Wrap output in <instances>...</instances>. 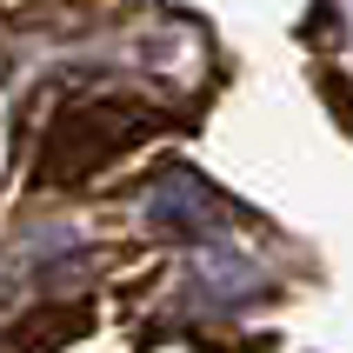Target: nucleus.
I'll list each match as a JSON object with an SVG mask.
<instances>
[{"label":"nucleus","instance_id":"f257e3e1","mask_svg":"<svg viewBox=\"0 0 353 353\" xmlns=\"http://www.w3.org/2000/svg\"><path fill=\"white\" fill-rule=\"evenodd\" d=\"M167 114L147 107V100H87V107H67L54 114L47 140H40V160H34V180L40 187H74V180L100 174L107 160H120L134 140L160 134Z\"/></svg>","mask_w":353,"mask_h":353},{"label":"nucleus","instance_id":"f03ea898","mask_svg":"<svg viewBox=\"0 0 353 353\" xmlns=\"http://www.w3.org/2000/svg\"><path fill=\"white\" fill-rule=\"evenodd\" d=\"M80 334H94V307L87 300H47L34 314H20L14 327H0V353H60Z\"/></svg>","mask_w":353,"mask_h":353}]
</instances>
